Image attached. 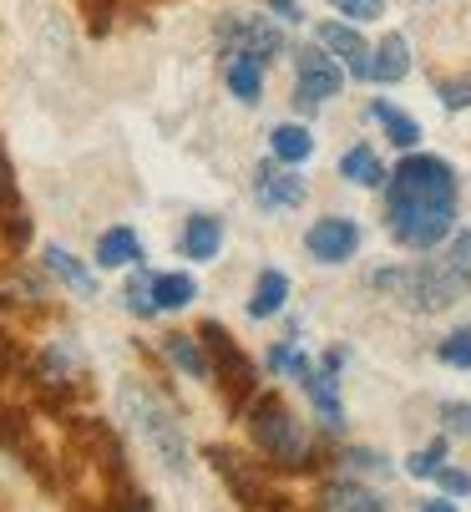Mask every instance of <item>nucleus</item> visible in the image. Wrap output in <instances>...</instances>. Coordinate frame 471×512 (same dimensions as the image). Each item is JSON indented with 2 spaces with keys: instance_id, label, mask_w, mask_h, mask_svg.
I'll list each match as a JSON object with an SVG mask.
<instances>
[{
  "instance_id": "27",
  "label": "nucleus",
  "mask_w": 471,
  "mask_h": 512,
  "mask_svg": "<svg viewBox=\"0 0 471 512\" xmlns=\"http://www.w3.org/2000/svg\"><path fill=\"white\" fill-rule=\"evenodd\" d=\"M441 467H446V442H431V447H421V452L406 462L411 477H436Z\"/></svg>"
},
{
  "instance_id": "3",
  "label": "nucleus",
  "mask_w": 471,
  "mask_h": 512,
  "mask_svg": "<svg viewBox=\"0 0 471 512\" xmlns=\"http://www.w3.org/2000/svg\"><path fill=\"white\" fill-rule=\"evenodd\" d=\"M117 406H122V421L142 436V447L152 452V462H163L173 477H183L188 472V436H183V421L168 411V401L157 396L152 386H142V381H122V391H117Z\"/></svg>"
},
{
  "instance_id": "36",
  "label": "nucleus",
  "mask_w": 471,
  "mask_h": 512,
  "mask_svg": "<svg viewBox=\"0 0 471 512\" xmlns=\"http://www.w3.org/2000/svg\"><path fill=\"white\" fill-rule=\"evenodd\" d=\"M11 198V173H6V163H0V203Z\"/></svg>"
},
{
  "instance_id": "20",
  "label": "nucleus",
  "mask_w": 471,
  "mask_h": 512,
  "mask_svg": "<svg viewBox=\"0 0 471 512\" xmlns=\"http://www.w3.org/2000/svg\"><path fill=\"white\" fill-rule=\"evenodd\" d=\"M269 148H274V158H279V163L299 168V163L314 153V137H309L299 122H284V127H274V132H269Z\"/></svg>"
},
{
  "instance_id": "16",
  "label": "nucleus",
  "mask_w": 471,
  "mask_h": 512,
  "mask_svg": "<svg viewBox=\"0 0 471 512\" xmlns=\"http://www.w3.org/2000/svg\"><path fill=\"white\" fill-rule=\"evenodd\" d=\"M406 71H411V46L401 36H385L375 46V56H370V77L375 82H401Z\"/></svg>"
},
{
  "instance_id": "2",
  "label": "nucleus",
  "mask_w": 471,
  "mask_h": 512,
  "mask_svg": "<svg viewBox=\"0 0 471 512\" xmlns=\"http://www.w3.org/2000/svg\"><path fill=\"white\" fill-rule=\"evenodd\" d=\"M375 289L396 295L401 305L421 310V315H436V310H451L471 295V234H456L446 254H436L431 264H416V269H375L370 279Z\"/></svg>"
},
{
  "instance_id": "5",
  "label": "nucleus",
  "mask_w": 471,
  "mask_h": 512,
  "mask_svg": "<svg viewBox=\"0 0 471 512\" xmlns=\"http://www.w3.org/2000/svg\"><path fill=\"white\" fill-rule=\"evenodd\" d=\"M203 335V350H208V360H213V376H218V386H223V401L233 406V411H244L249 401H254V365H249V355L233 345V335L223 330V325H203L198 330Z\"/></svg>"
},
{
  "instance_id": "8",
  "label": "nucleus",
  "mask_w": 471,
  "mask_h": 512,
  "mask_svg": "<svg viewBox=\"0 0 471 512\" xmlns=\"http://www.w3.org/2000/svg\"><path fill=\"white\" fill-rule=\"evenodd\" d=\"M340 365H345V350H330L320 371L304 376V391L314 401V411H320L325 431H340L345 426V406H340Z\"/></svg>"
},
{
  "instance_id": "21",
  "label": "nucleus",
  "mask_w": 471,
  "mask_h": 512,
  "mask_svg": "<svg viewBox=\"0 0 471 512\" xmlns=\"http://www.w3.org/2000/svg\"><path fill=\"white\" fill-rule=\"evenodd\" d=\"M152 300H157V310H183V305L198 300V279L193 274H157L152 279Z\"/></svg>"
},
{
  "instance_id": "29",
  "label": "nucleus",
  "mask_w": 471,
  "mask_h": 512,
  "mask_svg": "<svg viewBox=\"0 0 471 512\" xmlns=\"http://www.w3.org/2000/svg\"><path fill=\"white\" fill-rule=\"evenodd\" d=\"M436 97L451 107V112H461V107H471V77H451V82H436Z\"/></svg>"
},
{
  "instance_id": "24",
  "label": "nucleus",
  "mask_w": 471,
  "mask_h": 512,
  "mask_svg": "<svg viewBox=\"0 0 471 512\" xmlns=\"http://www.w3.org/2000/svg\"><path fill=\"white\" fill-rule=\"evenodd\" d=\"M122 295H127V310H132V315H142V320H147V315H157V300H152V274H132Z\"/></svg>"
},
{
  "instance_id": "23",
  "label": "nucleus",
  "mask_w": 471,
  "mask_h": 512,
  "mask_svg": "<svg viewBox=\"0 0 471 512\" xmlns=\"http://www.w3.org/2000/svg\"><path fill=\"white\" fill-rule=\"evenodd\" d=\"M370 117H375V122L385 127V137L396 142V148H416V142H421V127H416V117L396 112L390 102H375V107H370Z\"/></svg>"
},
{
  "instance_id": "34",
  "label": "nucleus",
  "mask_w": 471,
  "mask_h": 512,
  "mask_svg": "<svg viewBox=\"0 0 471 512\" xmlns=\"http://www.w3.org/2000/svg\"><path fill=\"white\" fill-rule=\"evenodd\" d=\"M421 512H456L446 497H431V502H421Z\"/></svg>"
},
{
  "instance_id": "12",
  "label": "nucleus",
  "mask_w": 471,
  "mask_h": 512,
  "mask_svg": "<svg viewBox=\"0 0 471 512\" xmlns=\"http://www.w3.org/2000/svg\"><path fill=\"white\" fill-rule=\"evenodd\" d=\"M46 269L66 284V289H76V295H82V300H92L97 295V279H92V269L82 264V259H76V254H66L61 244H51L46 249Z\"/></svg>"
},
{
  "instance_id": "14",
  "label": "nucleus",
  "mask_w": 471,
  "mask_h": 512,
  "mask_svg": "<svg viewBox=\"0 0 471 512\" xmlns=\"http://www.w3.org/2000/svg\"><path fill=\"white\" fill-rule=\"evenodd\" d=\"M228 92L244 107H254L264 92V61L259 56H228Z\"/></svg>"
},
{
  "instance_id": "26",
  "label": "nucleus",
  "mask_w": 471,
  "mask_h": 512,
  "mask_svg": "<svg viewBox=\"0 0 471 512\" xmlns=\"http://www.w3.org/2000/svg\"><path fill=\"white\" fill-rule=\"evenodd\" d=\"M269 365H274L279 376H294V381H304V376L314 371V365H309V360H304L294 345H279V350H269Z\"/></svg>"
},
{
  "instance_id": "9",
  "label": "nucleus",
  "mask_w": 471,
  "mask_h": 512,
  "mask_svg": "<svg viewBox=\"0 0 471 512\" xmlns=\"http://www.w3.org/2000/svg\"><path fill=\"white\" fill-rule=\"evenodd\" d=\"M304 249L320 264H345L360 249V229L350 224V218H320V224L304 234Z\"/></svg>"
},
{
  "instance_id": "1",
  "label": "nucleus",
  "mask_w": 471,
  "mask_h": 512,
  "mask_svg": "<svg viewBox=\"0 0 471 512\" xmlns=\"http://www.w3.org/2000/svg\"><path fill=\"white\" fill-rule=\"evenodd\" d=\"M385 229L406 249H436L441 239L456 234V173L451 163L416 153L396 163L385 198Z\"/></svg>"
},
{
  "instance_id": "17",
  "label": "nucleus",
  "mask_w": 471,
  "mask_h": 512,
  "mask_svg": "<svg viewBox=\"0 0 471 512\" xmlns=\"http://www.w3.org/2000/svg\"><path fill=\"white\" fill-rule=\"evenodd\" d=\"M218 244H223V224H218L213 213H193L188 229H183V254L188 259H213Z\"/></svg>"
},
{
  "instance_id": "10",
  "label": "nucleus",
  "mask_w": 471,
  "mask_h": 512,
  "mask_svg": "<svg viewBox=\"0 0 471 512\" xmlns=\"http://www.w3.org/2000/svg\"><path fill=\"white\" fill-rule=\"evenodd\" d=\"M314 41H320L325 51H335L355 77H370V46L360 41V31L355 26H335V21H325L320 31H314Z\"/></svg>"
},
{
  "instance_id": "6",
  "label": "nucleus",
  "mask_w": 471,
  "mask_h": 512,
  "mask_svg": "<svg viewBox=\"0 0 471 512\" xmlns=\"http://www.w3.org/2000/svg\"><path fill=\"white\" fill-rule=\"evenodd\" d=\"M218 36L233 46V56H259L264 66L284 56V31L274 26V16H233L218 26Z\"/></svg>"
},
{
  "instance_id": "28",
  "label": "nucleus",
  "mask_w": 471,
  "mask_h": 512,
  "mask_svg": "<svg viewBox=\"0 0 471 512\" xmlns=\"http://www.w3.org/2000/svg\"><path fill=\"white\" fill-rule=\"evenodd\" d=\"M330 6L350 21H380L385 16V0H330Z\"/></svg>"
},
{
  "instance_id": "13",
  "label": "nucleus",
  "mask_w": 471,
  "mask_h": 512,
  "mask_svg": "<svg viewBox=\"0 0 471 512\" xmlns=\"http://www.w3.org/2000/svg\"><path fill=\"white\" fill-rule=\"evenodd\" d=\"M254 193H259L264 208H294V203H304V178H294V173H274V168H259Z\"/></svg>"
},
{
  "instance_id": "31",
  "label": "nucleus",
  "mask_w": 471,
  "mask_h": 512,
  "mask_svg": "<svg viewBox=\"0 0 471 512\" xmlns=\"http://www.w3.org/2000/svg\"><path fill=\"white\" fill-rule=\"evenodd\" d=\"M436 482H441L451 497H471V472H461V467H441Z\"/></svg>"
},
{
  "instance_id": "19",
  "label": "nucleus",
  "mask_w": 471,
  "mask_h": 512,
  "mask_svg": "<svg viewBox=\"0 0 471 512\" xmlns=\"http://www.w3.org/2000/svg\"><path fill=\"white\" fill-rule=\"evenodd\" d=\"M137 259H142V244H137L132 229H107V234L97 239V264H102V269H127V264H137Z\"/></svg>"
},
{
  "instance_id": "7",
  "label": "nucleus",
  "mask_w": 471,
  "mask_h": 512,
  "mask_svg": "<svg viewBox=\"0 0 471 512\" xmlns=\"http://www.w3.org/2000/svg\"><path fill=\"white\" fill-rule=\"evenodd\" d=\"M340 92V66H335V56H325V51H299V82H294V102L304 107V112H314L320 102H330Z\"/></svg>"
},
{
  "instance_id": "33",
  "label": "nucleus",
  "mask_w": 471,
  "mask_h": 512,
  "mask_svg": "<svg viewBox=\"0 0 471 512\" xmlns=\"http://www.w3.org/2000/svg\"><path fill=\"white\" fill-rule=\"evenodd\" d=\"M269 11H279L284 26H299V21H304V16H299V0H269Z\"/></svg>"
},
{
  "instance_id": "4",
  "label": "nucleus",
  "mask_w": 471,
  "mask_h": 512,
  "mask_svg": "<svg viewBox=\"0 0 471 512\" xmlns=\"http://www.w3.org/2000/svg\"><path fill=\"white\" fill-rule=\"evenodd\" d=\"M249 436H254V447L264 452V462L289 467V472L309 467V457H314V442H309L304 421L279 396H259L249 406Z\"/></svg>"
},
{
  "instance_id": "15",
  "label": "nucleus",
  "mask_w": 471,
  "mask_h": 512,
  "mask_svg": "<svg viewBox=\"0 0 471 512\" xmlns=\"http://www.w3.org/2000/svg\"><path fill=\"white\" fill-rule=\"evenodd\" d=\"M163 350H168V360L178 365V371H188L193 381H208V376H213V360H208L203 340H193V335H168Z\"/></svg>"
},
{
  "instance_id": "30",
  "label": "nucleus",
  "mask_w": 471,
  "mask_h": 512,
  "mask_svg": "<svg viewBox=\"0 0 471 512\" xmlns=\"http://www.w3.org/2000/svg\"><path fill=\"white\" fill-rule=\"evenodd\" d=\"M441 421L451 436H471V401H446L441 406Z\"/></svg>"
},
{
  "instance_id": "11",
  "label": "nucleus",
  "mask_w": 471,
  "mask_h": 512,
  "mask_svg": "<svg viewBox=\"0 0 471 512\" xmlns=\"http://www.w3.org/2000/svg\"><path fill=\"white\" fill-rule=\"evenodd\" d=\"M314 512H385V502H380L370 487H360V482L350 477V482L320 487V502H314Z\"/></svg>"
},
{
  "instance_id": "32",
  "label": "nucleus",
  "mask_w": 471,
  "mask_h": 512,
  "mask_svg": "<svg viewBox=\"0 0 471 512\" xmlns=\"http://www.w3.org/2000/svg\"><path fill=\"white\" fill-rule=\"evenodd\" d=\"M345 462H350V472H370V477H375V472H385V457H380V452H370V447L350 452Z\"/></svg>"
},
{
  "instance_id": "35",
  "label": "nucleus",
  "mask_w": 471,
  "mask_h": 512,
  "mask_svg": "<svg viewBox=\"0 0 471 512\" xmlns=\"http://www.w3.org/2000/svg\"><path fill=\"white\" fill-rule=\"evenodd\" d=\"M112 512H152V507H147L142 497H132V502H122V507H112Z\"/></svg>"
},
{
  "instance_id": "18",
  "label": "nucleus",
  "mask_w": 471,
  "mask_h": 512,
  "mask_svg": "<svg viewBox=\"0 0 471 512\" xmlns=\"http://www.w3.org/2000/svg\"><path fill=\"white\" fill-rule=\"evenodd\" d=\"M284 300H289V274L264 269V274H259V284H254L249 315H254V320H269V315H279V310H284Z\"/></svg>"
},
{
  "instance_id": "25",
  "label": "nucleus",
  "mask_w": 471,
  "mask_h": 512,
  "mask_svg": "<svg viewBox=\"0 0 471 512\" xmlns=\"http://www.w3.org/2000/svg\"><path fill=\"white\" fill-rule=\"evenodd\" d=\"M436 355H441L446 365H456V371H471V330H456V335H446V340L436 345Z\"/></svg>"
},
{
  "instance_id": "22",
  "label": "nucleus",
  "mask_w": 471,
  "mask_h": 512,
  "mask_svg": "<svg viewBox=\"0 0 471 512\" xmlns=\"http://www.w3.org/2000/svg\"><path fill=\"white\" fill-rule=\"evenodd\" d=\"M340 178L355 183V188H380V183H385V168H380L375 148H350V153L340 158Z\"/></svg>"
}]
</instances>
